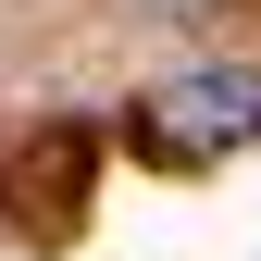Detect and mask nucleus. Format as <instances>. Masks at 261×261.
Segmentation results:
<instances>
[{"instance_id":"obj_1","label":"nucleus","mask_w":261,"mask_h":261,"mask_svg":"<svg viewBox=\"0 0 261 261\" xmlns=\"http://www.w3.org/2000/svg\"><path fill=\"white\" fill-rule=\"evenodd\" d=\"M137 149L149 162H224V149H261V62H199V75L149 87L137 100Z\"/></svg>"}]
</instances>
